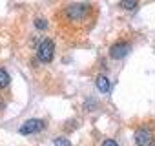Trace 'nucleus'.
Segmentation results:
<instances>
[{
  "instance_id": "nucleus-6",
  "label": "nucleus",
  "mask_w": 155,
  "mask_h": 146,
  "mask_svg": "<svg viewBox=\"0 0 155 146\" xmlns=\"http://www.w3.org/2000/svg\"><path fill=\"white\" fill-rule=\"evenodd\" d=\"M97 88H99V91L101 93H110V81L104 77V75H101L99 79H97Z\"/></svg>"
},
{
  "instance_id": "nucleus-12",
  "label": "nucleus",
  "mask_w": 155,
  "mask_h": 146,
  "mask_svg": "<svg viewBox=\"0 0 155 146\" xmlns=\"http://www.w3.org/2000/svg\"><path fill=\"white\" fill-rule=\"evenodd\" d=\"M153 146H155V144H153Z\"/></svg>"
},
{
  "instance_id": "nucleus-10",
  "label": "nucleus",
  "mask_w": 155,
  "mask_h": 146,
  "mask_svg": "<svg viewBox=\"0 0 155 146\" xmlns=\"http://www.w3.org/2000/svg\"><path fill=\"white\" fill-rule=\"evenodd\" d=\"M35 28L40 29V31H44V29L48 28V22H46L44 18H37V20H35Z\"/></svg>"
},
{
  "instance_id": "nucleus-1",
  "label": "nucleus",
  "mask_w": 155,
  "mask_h": 146,
  "mask_svg": "<svg viewBox=\"0 0 155 146\" xmlns=\"http://www.w3.org/2000/svg\"><path fill=\"white\" fill-rule=\"evenodd\" d=\"M53 53H55V44L51 38H44L40 44H38V49H37V57L40 62H49L53 58Z\"/></svg>"
},
{
  "instance_id": "nucleus-4",
  "label": "nucleus",
  "mask_w": 155,
  "mask_h": 146,
  "mask_svg": "<svg viewBox=\"0 0 155 146\" xmlns=\"http://www.w3.org/2000/svg\"><path fill=\"white\" fill-rule=\"evenodd\" d=\"M130 42H117V44H113L111 48H110V57L111 58H115V60H122L128 53H130Z\"/></svg>"
},
{
  "instance_id": "nucleus-7",
  "label": "nucleus",
  "mask_w": 155,
  "mask_h": 146,
  "mask_svg": "<svg viewBox=\"0 0 155 146\" xmlns=\"http://www.w3.org/2000/svg\"><path fill=\"white\" fill-rule=\"evenodd\" d=\"M9 82H11V79H9V73H8L6 69H2V68H0V90L8 88V86H9Z\"/></svg>"
},
{
  "instance_id": "nucleus-8",
  "label": "nucleus",
  "mask_w": 155,
  "mask_h": 146,
  "mask_svg": "<svg viewBox=\"0 0 155 146\" xmlns=\"http://www.w3.org/2000/svg\"><path fill=\"white\" fill-rule=\"evenodd\" d=\"M139 4V0H120V6L124 9H135Z\"/></svg>"
},
{
  "instance_id": "nucleus-3",
  "label": "nucleus",
  "mask_w": 155,
  "mask_h": 146,
  "mask_svg": "<svg viewBox=\"0 0 155 146\" xmlns=\"http://www.w3.org/2000/svg\"><path fill=\"white\" fill-rule=\"evenodd\" d=\"M42 128H44V122H42L40 119H28V121L18 128V131H20L22 135H33V133L40 131Z\"/></svg>"
},
{
  "instance_id": "nucleus-11",
  "label": "nucleus",
  "mask_w": 155,
  "mask_h": 146,
  "mask_svg": "<svg viewBox=\"0 0 155 146\" xmlns=\"http://www.w3.org/2000/svg\"><path fill=\"white\" fill-rule=\"evenodd\" d=\"M102 146H119V144H117V141H113V139H106V141L102 142Z\"/></svg>"
},
{
  "instance_id": "nucleus-2",
  "label": "nucleus",
  "mask_w": 155,
  "mask_h": 146,
  "mask_svg": "<svg viewBox=\"0 0 155 146\" xmlns=\"http://www.w3.org/2000/svg\"><path fill=\"white\" fill-rule=\"evenodd\" d=\"M88 15V6L82 4H71L69 8H66V17L69 20H84Z\"/></svg>"
},
{
  "instance_id": "nucleus-5",
  "label": "nucleus",
  "mask_w": 155,
  "mask_h": 146,
  "mask_svg": "<svg viewBox=\"0 0 155 146\" xmlns=\"http://www.w3.org/2000/svg\"><path fill=\"white\" fill-rule=\"evenodd\" d=\"M153 141V131L148 128V126H142L135 131V142L137 146H150Z\"/></svg>"
},
{
  "instance_id": "nucleus-9",
  "label": "nucleus",
  "mask_w": 155,
  "mask_h": 146,
  "mask_svg": "<svg viewBox=\"0 0 155 146\" xmlns=\"http://www.w3.org/2000/svg\"><path fill=\"white\" fill-rule=\"evenodd\" d=\"M53 144H55V146H71V142H69L66 137H55V139H53Z\"/></svg>"
}]
</instances>
